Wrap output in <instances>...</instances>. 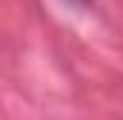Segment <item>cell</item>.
Masks as SVG:
<instances>
[{"label": "cell", "mask_w": 123, "mask_h": 120, "mask_svg": "<svg viewBox=\"0 0 123 120\" xmlns=\"http://www.w3.org/2000/svg\"><path fill=\"white\" fill-rule=\"evenodd\" d=\"M66 3H69V6H74V9H89L94 0H66Z\"/></svg>", "instance_id": "obj_1"}]
</instances>
